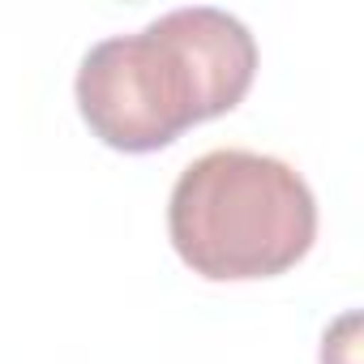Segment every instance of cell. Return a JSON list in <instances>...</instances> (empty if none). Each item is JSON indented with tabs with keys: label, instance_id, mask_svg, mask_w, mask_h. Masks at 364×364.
Masks as SVG:
<instances>
[{
	"label": "cell",
	"instance_id": "obj_3",
	"mask_svg": "<svg viewBox=\"0 0 364 364\" xmlns=\"http://www.w3.org/2000/svg\"><path fill=\"white\" fill-rule=\"evenodd\" d=\"M355 330H360V317H355V313L338 317V321L326 330V338H321V364H355V355H360Z\"/></svg>",
	"mask_w": 364,
	"mask_h": 364
},
{
	"label": "cell",
	"instance_id": "obj_2",
	"mask_svg": "<svg viewBox=\"0 0 364 364\" xmlns=\"http://www.w3.org/2000/svg\"><path fill=\"white\" fill-rule=\"evenodd\" d=\"M167 236L180 262L210 283L274 279L313 249L317 198L291 163L223 146L176 176Z\"/></svg>",
	"mask_w": 364,
	"mask_h": 364
},
{
	"label": "cell",
	"instance_id": "obj_1",
	"mask_svg": "<svg viewBox=\"0 0 364 364\" xmlns=\"http://www.w3.org/2000/svg\"><path fill=\"white\" fill-rule=\"evenodd\" d=\"M257 73V43L215 5L167 9L133 35H112L82 56L77 112L90 133L124 154L171 146L185 129L232 112Z\"/></svg>",
	"mask_w": 364,
	"mask_h": 364
}]
</instances>
